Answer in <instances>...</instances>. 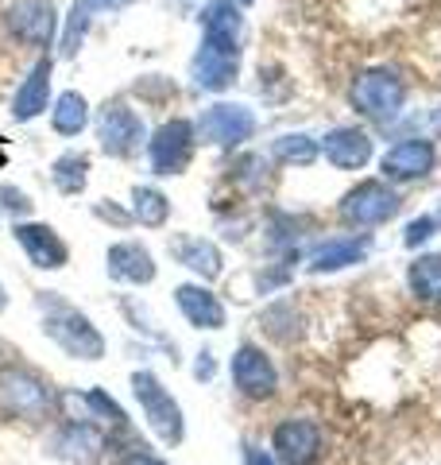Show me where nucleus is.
I'll use <instances>...</instances> for the list:
<instances>
[{
	"label": "nucleus",
	"mask_w": 441,
	"mask_h": 465,
	"mask_svg": "<svg viewBox=\"0 0 441 465\" xmlns=\"http://www.w3.org/2000/svg\"><path fill=\"white\" fill-rule=\"evenodd\" d=\"M39 311H43V333H47L66 357H74V361H101L105 357V333L90 322V314L70 307V302L58 299L54 291H43L39 295Z\"/></svg>",
	"instance_id": "nucleus-1"
},
{
	"label": "nucleus",
	"mask_w": 441,
	"mask_h": 465,
	"mask_svg": "<svg viewBox=\"0 0 441 465\" xmlns=\"http://www.w3.org/2000/svg\"><path fill=\"white\" fill-rule=\"evenodd\" d=\"M348 101L364 121H376V124H387L395 116L403 113L407 105V82L395 74L387 66H372V70H360L352 78V90H348Z\"/></svg>",
	"instance_id": "nucleus-2"
},
{
	"label": "nucleus",
	"mask_w": 441,
	"mask_h": 465,
	"mask_svg": "<svg viewBox=\"0 0 441 465\" xmlns=\"http://www.w3.org/2000/svg\"><path fill=\"white\" fill-rule=\"evenodd\" d=\"M132 396H136L140 411H143V423L152 427V434L159 442L167 446H179L186 439V419H182V407L179 400L171 396V391L163 388V381H159L155 372H132Z\"/></svg>",
	"instance_id": "nucleus-3"
},
{
	"label": "nucleus",
	"mask_w": 441,
	"mask_h": 465,
	"mask_svg": "<svg viewBox=\"0 0 441 465\" xmlns=\"http://www.w3.org/2000/svg\"><path fill=\"white\" fill-rule=\"evenodd\" d=\"M0 407L24 423H43L54 411V391L27 365H0Z\"/></svg>",
	"instance_id": "nucleus-4"
},
{
	"label": "nucleus",
	"mask_w": 441,
	"mask_h": 465,
	"mask_svg": "<svg viewBox=\"0 0 441 465\" xmlns=\"http://www.w3.org/2000/svg\"><path fill=\"white\" fill-rule=\"evenodd\" d=\"M240 74V35H217V32H201V43L190 63V78L198 90L220 94L229 90Z\"/></svg>",
	"instance_id": "nucleus-5"
},
{
	"label": "nucleus",
	"mask_w": 441,
	"mask_h": 465,
	"mask_svg": "<svg viewBox=\"0 0 441 465\" xmlns=\"http://www.w3.org/2000/svg\"><path fill=\"white\" fill-rule=\"evenodd\" d=\"M256 113L240 105V101H217V105L205 109L194 121L198 143H210V148H240L256 136Z\"/></svg>",
	"instance_id": "nucleus-6"
},
{
	"label": "nucleus",
	"mask_w": 441,
	"mask_h": 465,
	"mask_svg": "<svg viewBox=\"0 0 441 465\" xmlns=\"http://www.w3.org/2000/svg\"><path fill=\"white\" fill-rule=\"evenodd\" d=\"M403 198L395 186H387V179H364L341 198V222L352 229H376L387 225L395 213H399Z\"/></svg>",
	"instance_id": "nucleus-7"
},
{
	"label": "nucleus",
	"mask_w": 441,
	"mask_h": 465,
	"mask_svg": "<svg viewBox=\"0 0 441 465\" xmlns=\"http://www.w3.org/2000/svg\"><path fill=\"white\" fill-rule=\"evenodd\" d=\"M194 152H198V133H194V121H163L147 140V159H152V171L155 174H182L190 163H194Z\"/></svg>",
	"instance_id": "nucleus-8"
},
{
	"label": "nucleus",
	"mask_w": 441,
	"mask_h": 465,
	"mask_svg": "<svg viewBox=\"0 0 441 465\" xmlns=\"http://www.w3.org/2000/svg\"><path fill=\"white\" fill-rule=\"evenodd\" d=\"M229 376H232V388H237L244 400L263 403V400H271L279 391L275 361L263 353V345H256V341H240L237 345V353H232V361H229Z\"/></svg>",
	"instance_id": "nucleus-9"
},
{
	"label": "nucleus",
	"mask_w": 441,
	"mask_h": 465,
	"mask_svg": "<svg viewBox=\"0 0 441 465\" xmlns=\"http://www.w3.org/2000/svg\"><path fill=\"white\" fill-rule=\"evenodd\" d=\"M97 140H101V152L113 155V159H128L143 148L147 140V128L140 121V113L124 105V101H105L97 113Z\"/></svg>",
	"instance_id": "nucleus-10"
},
{
	"label": "nucleus",
	"mask_w": 441,
	"mask_h": 465,
	"mask_svg": "<svg viewBox=\"0 0 441 465\" xmlns=\"http://www.w3.org/2000/svg\"><path fill=\"white\" fill-rule=\"evenodd\" d=\"M5 24L20 43H27V47H39V51L51 47L54 35H58L54 0H12L8 12H5Z\"/></svg>",
	"instance_id": "nucleus-11"
},
{
	"label": "nucleus",
	"mask_w": 441,
	"mask_h": 465,
	"mask_svg": "<svg viewBox=\"0 0 441 465\" xmlns=\"http://www.w3.org/2000/svg\"><path fill=\"white\" fill-rule=\"evenodd\" d=\"M271 454L279 465H314L321 458V427L314 419H283L271 434Z\"/></svg>",
	"instance_id": "nucleus-12"
},
{
	"label": "nucleus",
	"mask_w": 441,
	"mask_h": 465,
	"mask_svg": "<svg viewBox=\"0 0 441 465\" xmlns=\"http://www.w3.org/2000/svg\"><path fill=\"white\" fill-rule=\"evenodd\" d=\"M434 163H437L434 143L422 140V136H410V140H399L395 148L384 152L379 171H384L387 183H418V179H426V174L434 171Z\"/></svg>",
	"instance_id": "nucleus-13"
},
{
	"label": "nucleus",
	"mask_w": 441,
	"mask_h": 465,
	"mask_svg": "<svg viewBox=\"0 0 441 465\" xmlns=\"http://www.w3.org/2000/svg\"><path fill=\"white\" fill-rule=\"evenodd\" d=\"M12 237L20 241V249L27 252V260H32L35 268H43V272H58V268L70 264L66 241L58 237L51 225H43V222H16V225H12Z\"/></svg>",
	"instance_id": "nucleus-14"
},
{
	"label": "nucleus",
	"mask_w": 441,
	"mask_h": 465,
	"mask_svg": "<svg viewBox=\"0 0 441 465\" xmlns=\"http://www.w3.org/2000/svg\"><path fill=\"white\" fill-rule=\"evenodd\" d=\"M318 148L337 171H360V167H368V159H372V136L357 124H337L321 136Z\"/></svg>",
	"instance_id": "nucleus-15"
},
{
	"label": "nucleus",
	"mask_w": 441,
	"mask_h": 465,
	"mask_svg": "<svg viewBox=\"0 0 441 465\" xmlns=\"http://www.w3.org/2000/svg\"><path fill=\"white\" fill-rule=\"evenodd\" d=\"M105 272L116 283H132V287H147L155 280V256L147 252V244L140 241H116L105 252Z\"/></svg>",
	"instance_id": "nucleus-16"
},
{
	"label": "nucleus",
	"mask_w": 441,
	"mask_h": 465,
	"mask_svg": "<svg viewBox=\"0 0 441 465\" xmlns=\"http://www.w3.org/2000/svg\"><path fill=\"white\" fill-rule=\"evenodd\" d=\"M174 307L182 311V318L194 330H220L225 326V307H220V299L201 283H179L174 287Z\"/></svg>",
	"instance_id": "nucleus-17"
},
{
	"label": "nucleus",
	"mask_w": 441,
	"mask_h": 465,
	"mask_svg": "<svg viewBox=\"0 0 441 465\" xmlns=\"http://www.w3.org/2000/svg\"><path fill=\"white\" fill-rule=\"evenodd\" d=\"M105 446H109V439L93 423H66L51 442L54 454L74 461V465H93L101 454H105Z\"/></svg>",
	"instance_id": "nucleus-18"
},
{
	"label": "nucleus",
	"mask_w": 441,
	"mask_h": 465,
	"mask_svg": "<svg viewBox=\"0 0 441 465\" xmlns=\"http://www.w3.org/2000/svg\"><path fill=\"white\" fill-rule=\"evenodd\" d=\"M51 70H54V63L43 54L39 63L32 66V74L20 82L16 97H12V116H16L20 124H27V121H35V116L47 113V101H51Z\"/></svg>",
	"instance_id": "nucleus-19"
},
{
	"label": "nucleus",
	"mask_w": 441,
	"mask_h": 465,
	"mask_svg": "<svg viewBox=\"0 0 441 465\" xmlns=\"http://www.w3.org/2000/svg\"><path fill=\"white\" fill-rule=\"evenodd\" d=\"M171 256L179 260L182 268H190L198 275V280H217L220 272H225V256H220V249L210 241V237H190V232H182V237L171 241Z\"/></svg>",
	"instance_id": "nucleus-20"
},
{
	"label": "nucleus",
	"mask_w": 441,
	"mask_h": 465,
	"mask_svg": "<svg viewBox=\"0 0 441 465\" xmlns=\"http://www.w3.org/2000/svg\"><path fill=\"white\" fill-rule=\"evenodd\" d=\"M368 237H329L321 241L318 249L310 252V272H341V268H352L360 264V260L368 256Z\"/></svg>",
	"instance_id": "nucleus-21"
},
{
	"label": "nucleus",
	"mask_w": 441,
	"mask_h": 465,
	"mask_svg": "<svg viewBox=\"0 0 441 465\" xmlns=\"http://www.w3.org/2000/svg\"><path fill=\"white\" fill-rule=\"evenodd\" d=\"M51 124L58 136H82L85 124H90V101H85L78 90L58 94L54 109H51Z\"/></svg>",
	"instance_id": "nucleus-22"
},
{
	"label": "nucleus",
	"mask_w": 441,
	"mask_h": 465,
	"mask_svg": "<svg viewBox=\"0 0 441 465\" xmlns=\"http://www.w3.org/2000/svg\"><path fill=\"white\" fill-rule=\"evenodd\" d=\"M51 183L58 186V194H82L90 183V155L85 152H63L51 163Z\"/></svg>",
	"instance_id": "nucleus-23"
},
{
	"label": "nucleus",
	"mask_w": 441,
	"mask_h": 465,
	"mask_svg": "<svg viewBox=\"0 0 441 465\" xmlns=\"http://www.w3.org/2000/svg\"><path fill=\"white\" fill-rule=\"evenodd\" d=\"M410 295L422 302H441V252H426L407 268Z\"/></svg>",
	"instance_id": "nucleus-24"
},
{
	"label": "nucleus",
	"mask_w": 441,
	"mask_h": 465,
	"mask_svg": "<svg viewBox=\"0 0 441 465\" xmlns=\"http://www.w3.org/2000/svg\"><path fill=\"white\" fill-rule=\"evenodd\" d=\"M167 217H171V198L159 186H136L132 191V222L147 229H163Z\"/></svg>",
	"instance_id": "nucleus-25"
},
{
	"label": "nucleus",
	"mask_w": 441,
	"mask_h": 465,
	"mask_svg": "<svg viewBox=\"0 0 441 465\" xmlns=\"http://www.w3.org/2000/svg\"><path fill=\"white\" fill-rule=\"evenodd\" d=\"M271 155H275L283 167H310L314 159L321 155V148H318L314 136H306V133H287V136H279V140L271 143Z\"/></svg>",
	"instance_id": "nucleus-26"
},
{
	"label": "nucleus",
	"mask_w": 441,
	"mask_h": 465,
	"mask_svg": "<svg viewBox=\"0 0 441 465\" xmlns=\"http://www.w3.org/2000/svg\"><path fill=\"white\" fill-rule=\"evenodd\" d=\"M90 24H93V8L85 5V0H74L70 20H66V27H63V58H74V54H78L85 32H90Z\"/></svg>",
	"instance_id": "nucleus-27"
},
{
	"label": "nucleus",
	"mask_w": 441,
	"mask_h": 465,
	"mask_svg": "<svg viewBox=\"0 0 441 465\" xmlns=\"http://www.w3.org/2000/svg\"><path fill=\"white\" fill-rule=\"evenodd\" d=\"M85 407L93 411V419L109 423L113 430H128V415L121 411V403H116L113 396H105L101 388H90V391H85Z\"/></svg>",
	"instance_id": "nucleus-28"
},
{
	"label": "nucleus",
	"mask_w": 441,
	"mask_h": 465,
	"mask_svg": "<svg viewBox=\"0 0 441 465\" xmlns=\"http://www.w3.org/2000/svg\"><path fill=\"white\" fill-rule=\"evenodd\" d=\"M0 206H5L12 217H27V213L35 210V202L27 198L24 191H16L12 183H0Z\"/></svg>",
	"instance_id": "nucleus-29"
},
{
	"label": "nucleus",
	"mask_w": 441,
	"mask_h": 465,
	"mask_svg": "<svg viewBox=\"0 0 441 465\" xmlns=\"http://www.w3.org/2000/svg\"><path fill=\"white\" fill-rule=\"evenodd\" d=\"M434 229H437V225H434V217H418V222H410V225H407V237H403V241H407V249H415V244L430 241V237H434Z\"/></svg>",
	"instance_id": "nucleus-30"
},
{
	"label": "nucleus",
	"mask_w": 441,
	"mask_h": 465,
	"mask_svg": "<svg viewBox=\"0 0 441 465\" xmlns=\"http://www.w3.org/2000/svg\"><path fill=\"white\" fill-rule=\"evenodd\" d=\"M244 465H279L271 450H260L252 442H244Z\"/></svg>",
	"instance_id": "nucleus-31"
},
{
	"label": "nucleus",
	"mask_w": 441,
	"mask_h": 465,
	"mask_svg": "<svg viewBox=\"0 0 441 465\" xmlns=\"http://www.w3.org/2000/svg\"><path fill=\"white\" fill-rule=\"evenodd\" d=\"M121 465H167V461L155 458V454H147V446H140V450H132V454H124Z\"/></svg>",
	"instance_id": "nucleus-32"
},
{
	"label": "nucleus",
	"mask_w": 441,
	"mask_h": 465,
	"mask_svg": "<svg viewBox=\"0 0 441 465\" xmlns=\"http://www.w3.org/2000/svg\"><path fill=\"white\" fill-rule=\"evenodd\" d=\"M194 376H198V381H213V353H198Z\"/></svg>",
	"instance_id": "nucleus-33"
},
{
	"label": "nucleus",
	"mask_w": 441,
	"mask_h": 465,
	"mask_svg": "<svg viewBox=\"0 0 441 465\" xmlns=\"http://www.w3.org/2000/svg\"><path fill=\"white\" fill-rule=\"evenodd\" d=\"M85 5H90L93 12H105V8H109V12H116V8H128L132 0H85Z\"/></svg>",
	"instance_id": "nucleus-34"
},
{
	"label": "nucleus",
	"mask_w": 441,
	"mask_h": 465,
	"mask_svg": "<svg viewBox=\"0 0 441 465\" xmlns=\"http://www.w3.org/2000/svg\"><path fill=\"white\" fill-rule=\"evenodd\" d=\"M8 311V295H5V287H0V314Z\"/></svg>",
	"instance_id": "nucleus-35"
},
{
	"label": "nucleus",
	"mask_w": 441,
	"mask_h": 465,
	"mask_svg": "<svg viewBox=\"0 0 441 465\" xmlns=\"http://www.w3.org/2000/svg\"><path fill=\"white\" fill-rule=\"evenodd\" d=\"M232 5H240V8H244V5H252V0H232Z\"/></svg>",
	"instance_id": "nucleus-36"
}]
</instances>
